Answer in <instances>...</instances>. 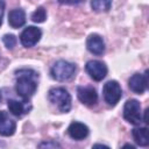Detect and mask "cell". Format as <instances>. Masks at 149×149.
I'll return each mask as SVG.
<instances>
[{
	"label": "cell",
	"mask_w": 149,
	"mask_h": 149,
	"mask_svg": "<svg viewBox=\"0 0 149 149\" xmlns=\"http://www.w3.org/2000/svg\"><path fill=\"white\" fill-rule=\"evenodd\" d=\"M8 23L12 28H20L26 23V13L21 8L12 9L8 14Z\"/></svg>",
	"instance_id": "cell-13"
},
{
	"label": "cell",
	"mask_w": 149,
	"mask_h": 149,
	"mask_svg": "<svg viewBox=\"0 0 149 149\" xmlns=\"http://www.w3.org/2000/svg\"><path fill=\"white\" fill-rule=\"evenodd\" d=\"M7 106H8L9 112L15 116H22L23 114H26L29 111L28 101H26V100L24 101H19V100H15V99H9L7 101Z\"/></svg>",
	"instance_id": "cell-14"
},
{
	"label": "cell",
	"mask_w": 149,
	"mask_h": 149,
	"mask_svg": "<svg viewBox=\"0 0 149 149\" xmlns=\"http://www.w3.org/2000/svg\"><path fill=\"white\" fill-rule=\"evenodd\" d=\"M45 19H47V12H45L44 7H38L31 14V20L36 23H42L45 21Z\"/></svg>",
	"instance_id": "cell-17"
},
{
	"label": "cell",
	"mask_w": 149,
	"mask_h": 149,
	"mask_svg": "<svg viewBox=\"0 0 149 149\" xmlns=\"http://www.w3.org/2000/svg\"><path fill=\"white\" fill-rule=\"evenodd\" d=\"M77 97L86 106H93L98 101V93L95 88L91 86H78Z\"/></svg>",
	"instance_id": "cell-8"
},
{
	"label": "cell",
	"mask_w": 149,
	"mask_h": 149,
	"mask_svg": "<svg viewBox=\"0 0 149 149\" xmlns=\"http://www.w3.org/2000/svg\"><path fill=\"white\" fill-rule=\"evenodd\" d=\"M48 99L62 113H68L71 109V95L64 87L50 88L48 92Z\"/></svg>",
	"instance_id": "cell-2"
},
{
	"label": "cell",
	"mask_w": 149,
	"mask_h": 149,
	"mask_svg": "<svg viewBox=\"0 0 149 149\" xmlns=\"http://www.w3.org/2000/svg\"><path fill=\"white\" fill-rule=\"evenodd\" d=\"M104 100L109 106H115L122 97V90L116 80H108L102 87Z\"/></svg>",
	"instance_id": "cell-4"
},
{
	"label": "cell",
	"mask_w": 149,
	"mask_h": 149,
	"mask_svg": "<svg viewBox=\"0 0 149 149\" xmlns=\"http://www.w3.org/2000/svg\"><path fill=\"white\" fill-rule=\"evenodd\" d=\"M2 42H3V44L6 45L7 49L12 50L16 45V37L12 34H6V35L2 36Z\"/></svg>",
	"instance_id": "cell-18"
},
{
	"label": "cell",
	"mask_w": 149,
	"mask_h": 149,
	"mask_svg": "<svg viewBox=\"0 0 149 149\" xmlns=\"http://www.w3.org/2000/svg\"><path fill=\"white\" fill-rule=\"evenodd\" d=\"M3 13H5V2L2 0H0V26L2 24V17H3Z\"/></svg>",
	"instance_id": "cell-21"
},
{
	"label": "cell",
	"mask_w": 149,
	"mask_h": 149,
	"mask_svg": "<svg viewBox=\"0 0 149 149\" xmlns=\"http://www.w3.org/2000/svg\"><path fill=\"white\" fill-rule=\"evenodd\" d=\"M74 72H76V65L64 59H59L56 63H54L50 70L51 77L57 81H65L71 79Z\"/></svg>",
	"instance_id": "cell-3"
},
{
	"label": "cell",
	"mask_w": 149,
	"mask_h": 149,
	"mask_svg": "<svg viewBox=\"0 0 149 149\" xmlns=\"http://www.w3.org/2000/svg\"><path fill=\"white\" fill-rule=\"evenodd\" d=\"M128 86L129 88L137 94H142L148 86V78H147V72L146 74L142 73H134L129 80H128Z\"/></svg>",
	"instance_id": "cell-9"
},
{
	"label": "cell",
	"mask_w": 149,
	"mask_h": 149,
	"mask_svg": "<svg viewBox=\"0 0 149 149\" xmlns=\"http://www.w3.org/2000/svg\"><path fill=\"white\" fill-rule=\"evenodd\" d=\"M15 91L26 101H28L37 88V72L31 69H21L16 72Z\"/></svg>",
	"instance_id": "cell-1"
},
{
	"label": "cell",
	"mask_w": 149,
	"mask_h": 149,
	"mask_svg": "<svg viewBox=\"0 0 149 149\" xmlns=\"http://www.w3.org/2000/svg\"><path fill=\"white\" fill-rule=\"evenodd\" d=\"M86 48L91 54L100 56L105 51V42L100 35L91 34L86 40Z\"/></svg>",
	"instance_id": "cell-10"
},
{
	"label": "cell",
	"mask_w": 149,
	"mask_h": 149,
	"mask_svg": "<svg viewBox=\"0 0 149 149\" xmlns=\"http://www.w3.org/2000/svg\"><path fill=\"white\" fill-rule=\"evenodd\" d=\"M40 148H44V147H47V148H56V147H61L58 143H56V142H43V143H41L40 146H38Z\"/></svg>",
	"instance_id": "cell-19"
},
{
	"label": "cell",
	"mask_w": 149,
	"mask_h": 149,
	"mask_svg": "<svg viewBox=\"0 0 149 149\" xmlns=\"http://www.w3.org/2000/svg\"><path fill=\"white\" fill-rule=\"evenodd\" d=\"M85 70L86 72L90 74V77L95 80V81H100L102 80L106 74H107V66L104 62L100 61H88L85 65Z\"/></svg>",
	"instance_id": "cell-7"
},
{
	"label": "cell",
	"mask_w": 149,
	"mask_h": 149,
	"mask_svg": "<svg viewBox=\"0 0 149 149\" xmlns=\"http://www.w3.org/2000/svg\"><path fill=\"white\" fill-rule=\"evenodd\" d=\"M42 37V30L37 27L29 26L20 35V42L24 48L34 47Z\"/></svg>",
	"instance_id": "cell-6"
},
{
	"label": "cell",
	"mask_w": 149,
	"mask_h": 149,
	"mask_svg": "<svg viewBox=\"0 0 149 149\" xmlns=\"http://www.w3.org/2000/svg\"><path fill=\"white\" fill-rule=\"evenodd\" d=\"M0 100H1V92H0Z\"/></svg>",
	"instance_id": "cell-22"
},
{
	"label": "cell",
	"mask_w": 149,
	"mask_h": 149,
	"mask_svg": "<svg viewBox=\"0 0 149 149\" xmlns=\"http://www.w3.org/2000/svg\"><path fill=\"white\" fill-rule=\"evenodd\" d=\"M16 123L15 121L9 118L7 112L0 111V135L1 136H10L15 133Z\"/></svg>",
	"instance_id": "cell-11"
},
{
	"label": "cell",
	"mask_w": 149,
	"mask_h": 149,
	"mask_svg": "<svg viewBox=\"0 0 149 149\" xmlns=\"http://www.w3.org/2000/svg\"><path fill=\"white\" fill-rule=\"evenodd\" d=\"M123 118L133 125H139L142 121L141 104L136 99H129L126 101L123 107Z\"/></svg>",
	"instance_id": "cell-5"
},
{
	"label": "cell",
	"mask_w": 149,
	"mask_h": 149,
	"mask_svg": "<svg viewBox=\"0 0 149 149\" xmlns=\"http://www.w3.org/2000/svg\"><path fill=\"white\" fill-rule=\"evenodd\" d=\"M91 7L95 12H108L112 7V0H92Z\"/></svg>",
	"instance_id": "cell-16"
},
{
	"label": "cell",
	"mask_w": 149,
	"mask_h": 149,
	"mask_svg": "<svg viewBox=\"0 0 149 149\" xmlns=\"http://www.w3.org/2000/svg\"><path fill=\"white\" fill-rule=\"evenodd\" d=\"M132 135L134 137V141L141 146V147H147L149 144V135H148V129L146 127H140V128H134L132 132Z\"/></svg>",
	"instance_id": "cell-15"
},
{
	"label": "cell",
	"mask_w": 149,
	"mask_h": 149,
	"mask_svg": "<svg viewBox=\"0 0 149 149\" xmlns=\"http://www.w3.org/2000/svg\"><path fill=\"white\" fill-rule=\"evenodd\" d=\"M90 130H88V127L81 122H77V121H73L70 123L69 128H68V134L70 135L71 139L73 140H84L85 137H87Z\"/></svg>",
	"instance_id": "cell-12"
},
{
	"label": "cell",
	"mask_w": 149,
	"mask_h": 149,
	"mask_svg": "<svg viewBox=\"0 0 149 149\" xmlns=\"http://www.w3.org/2000/svg\"><path fill=\"white\" fill-rule=\"evenodd\" d=\"M59 3H65V5H77L85 2V0H58Z\"/></svg>",
	"instance_id": "cell-20"
}]
</instances>
